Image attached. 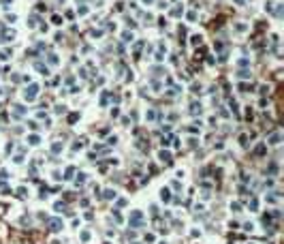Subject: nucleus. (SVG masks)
I'll return each instance as SVG.
<instances>
[{"label": "nucleus", "instance_id": "10", "mask_svg": "<svg viewBox=\"0 0 284 244\" xmlns=\"http://www.w3.org/2000/svg\"><path fill=\"white\" fill-rule=\"evenodd\" d=\"M64 208H66V206H64L62 201H58V203H56V210H58V212H60V210H64Z\"/></svg>", "mask_w": 284, "mask_h": 244}, {"label": "nucleus", "instance_id": "8", "mask_svg": "<svg viewBox=\"0 0 284 244\" xmlns=\"http://www.w3.org/2000/svg\"><path fill=\"white\" fill-rule=\"evenodd\" d=\"M17 197H26V188H24V186H21L19 191H17Z\"/></svg>", "mask_w": 284, "mask_h": 244}, {"label": "nucleus", "instance_id": "11", "mask_svg": "<svg viewBox=\"0 0 284 244\" xmlns=\"http://www.w3.org/2000/svg\"><path fill=\"white\" fill-rule=\"evenodd\" d=\"M4 210H7V206H4V203H0V216L4 214Z\"/></svg>", "mask_w": 284, "mask_h": 244}, {"label": "nucleus", "instance_id": "3", "mask_svg": "<svg viewBox=\"0 0 284 244\" xmlns=\"http://www.w3.org/2000/svg\"><path fill=\"white\" fill-rule=\"evenodd\" d=\"M36 90H39L36 86H30V90H26V99H30V101H32V99L36 96Z\"/></svg>", "mask_w": 284, "mask_h": 244}, {"label": "nucleus", "instance_id": "2", "mask_svg": "<svg viewBox=\"0 0 284 244\" xmlns=\"http://www.w3.org/2000/svg\"><path fill=\"white\" fill-rule=\"evenodd\" d=\"M49 229H51V231H60V229H62V221H60V219H51V221H49Z\"/></svg>", "mask_w": 284, "mask_h": 244}, {"label": "nucleus", "instance_id": "1", "mask_svg": "<svg viewBox=\"0 0 284 244\" xmlns=\"http://www.w3.org/2000/svg\"><path fill=\"white\" fill-rule=\"evenodd\" d=\"M141 223H143V216H141V212H133V216H130V227H139Z\"/></svg>", "mask_w": 284, "mask_h": 244}, {"label": "nucleus", "instance_id": "4", "mask_svg": "<svg viewBox=\"0 0 284 244\" xmlns=\"http://www.w3.org/2000/svg\"><path fill=\"white\" fill-rule=\"evenodd\" d=\"M160 159L165 161V163H171V154H169V152H160Z\"/></svg>", "mask_w": 284, "mask_h": 244}, {"label": "nucleus", "instance_id": "6", "mask_svg": "<svg viewBox=\"0 0 284 244\" xmlns=\"http://www.w3.org/2000/svg\"><path fill=\"white\" fill-rule=\"evenodd\" d=\"M162 199H165V201H169V199H171V197H169V191H167V188H162Z\"/></svg>", "mask_w": 284, "mask_h": 244}, {"label": "nucleus", "instance_id": "5", "mask_svg": "<svg viewBox=\"0 0 284 244\" xmlns=\"http://www.w3.org/2000/svg\"><path fill=\"white\" fill-rule=\"evenodd\" d=\"M86 182V173H79L77 176V184H83Z\"/></svg>", "mask_w": 284, "mask_h": 244}, {"label": "nucleus", "instance_id": "7", "mask_svg": "<svg viewBox=\"0 0 284 244\" xmlns=\"http://www.w3.org/2000/svg\"><path fill=\"white\" fill-rule=\"evenodd\" d=\"M73 171H75V169H73V167H68V169H66V173H64V176H66V180H68V178H70V176H73Z\"/></svg>", "mask_w": 284, "mask_h": 244}, {"label": "nucleus", "instance_id": "9", "mask_svg": "<svg viewBox=\"0 0 284 244\" xmlns=\"http://www.w3.org/2000/svg\"><path fill=\"white\" fill-rule=\"evenodd\" d=\"M105 197L111 199V197H116V193H113V191H105Z\"/></svg>", "mask_w": 284, "mask_h": 244}]
</instances>
